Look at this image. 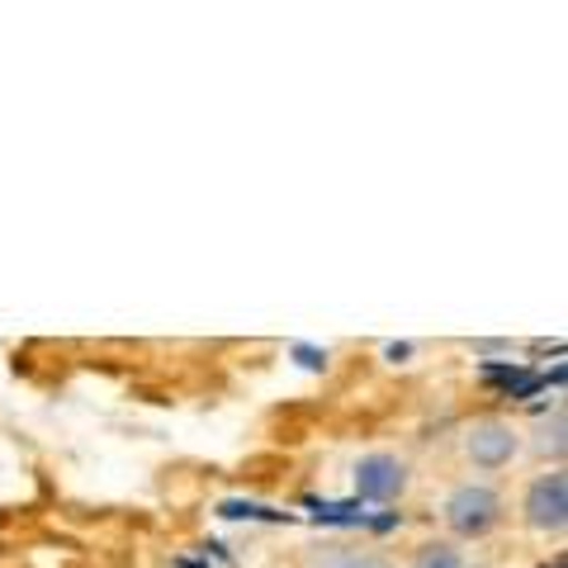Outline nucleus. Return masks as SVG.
Instances as JSON below:
<instances>
[{
    "instance_id": "f257e3e1",
    "label": "nucleus",
    "mask_w": 568,
    "mask_h": 568,
    "mask_svg": "<svg viewBox=\"0 0 568 568\" xmlns=\"http://www.w3.org/2000/svg\"><path fill=\"white\" fill-rule=\"evenodd\" d=\"M440 517H446V530L455 540H484V536H493V530L503 526L507 503H503V493H497L493 484H478V478H469V484H455L446 493Z\"/></svg>"
},
{
    "instance_id": "f03ea898",
    "label": "nucleus",
    "mask_w": 568,
    "mask_h": 568,
    "mask_svg": "<svg viewBox=\"0 0 568 568\" xmlns=\"http://www.w3.org/2000/svg\"><path fill=\"white\" fill-rule=\"evenodd\" d=\"M521 521H526V530H536V536H564V526H568V474L559 465L536 474L526 484Z\"/></svg>"
},
{
    "instance_id": "7ed1b4c3",
    "label": "nucleus",
    "mask_w": 568,
    "mask_h": 568,
    "mask_svg": "<svg viewBox=\"0 0 568 568\" xmlns=\"http://www.w3.org/2000/svg\"><path fill=\"white\" fill-rule=\"evenodd\" d=\"M459 446H465V459L474 469L493 474V469H507L521 455V432L507 417H474L465 426V436H459Z\"/></svg>"
},
{
    "instance_id": "20e7f679",
    "label": "nucleus",
    "mask_w": 568,
    "mask_h": 568,
    "mask_svg": "<svg viewBox=\"0 0 568 568\" xmlns=\"http://www.w3.org/2000/svg\"><path fill=\"white\" fill-rule=\"evenodd\" d=\"M413 484V469H407V459L388 455V450H375V455H361L351 469V488L361 503H394V497L407 493Z\"/></svg>"
},
{
    "instance_id": "39448f33",
    "label": "nucleus",
    "mask_w": 568,
    "mask_h": 568,
    "mask_svg": "<svg viewBox=\"0 0 568 568\" xmlns=\"http://www.w3.org/2000/svg\"><path fill=\"white\" fill-rule=\"evenodd\" d=\"M413 568H465V555L455 549V540H426L413 549Z\"/></svg>"
},
{
    "instance_id": "423d86ee",
    "label": "nucleus",
    "mask_w": 568,
    "mask_h": 568,
    "mask_svg": "<svg viewBox=\"0 0 568 568\" xmlns=\"http://www.w3.org/2000/svg\"><path fill=\"white\" fill-rule=\"evenodd\" d=\"M564 432H568V413H564V407H555V413L536 426V450L564 459Z\"/></svg>"
},
{
    "instance_id": "0eeeda50",
    "label": "nucleus",
    "mask_w": 568,
    "mask_h": 568,
    "mask_svg": "<svg viewBox=\"0 0 568 568\" xmlns=\"http://www.w3.org/2000/svg\"><path fill=\"white\" fill-rule=\"evenodd\" d=\"M323 568H394V564L379 559V555H365V549H342V555L323 559Z\"/></svg>"
},
{
    "instance_id": "6e6552de",
    "label": "nucleus",
    "mask_w": 568,
    "mask_h": 568,
    "mask_svg": "<svg viewBox=\"0 0 568 568\" xmlns=\"http://www.w3.org/2000/svg\"><path fill=\"white\" fill-rule=\"evenodd\" d=\"M540 568H568V559H564V555H555V559H545Z\"/></svg>"
}]
</instances>
